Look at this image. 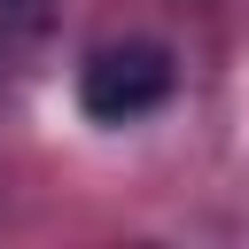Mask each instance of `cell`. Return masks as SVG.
Masks as SVG:
<instances>
[{
  "label": "cell",
  "mask_w": 249,
  "mask_h": 249,
  "mask_svg": "<svg viewBox=\"0 0 249 249\" xmlns=\"http://www.w3.org/2000/svg\"><path fill=\"white\" fill-rule=\"evenodd\" d=\"M8 8H31V0H0V16H8Z\"/></svg>",
  "instance_id": "obj_2"
},
{
  "label": "cell",
  "mask_w": 249,
  "mask_h": 249,
  "mask_svg": "<svg viewBox=\"0 0 249 249\" xmlns=\"http://www.w3.org/2000/svg\"><path fill=\"white\" fill-rule=\"evenodd\" d=\"M171 101V54L156 39H117L78 70V109L93 124H132Z\"/></svg>",
  "instance_id": "obj_1"
}]
</instances>
